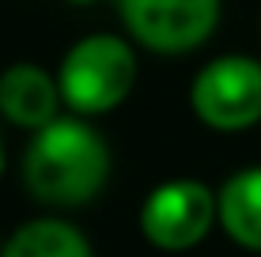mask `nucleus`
Segmentation results:
<instances>
[{"label": "nucleus", "instance_id": "nucleus-1", "mask_svg": "<svg viewBox=\"0 0 261 257\" xmlns=\"http://www.w3.org/2000/svg\"><path fill=\"white\" fill-rule=\"evenodd\" d=\"M23 182L38 205L84 208L110 182V148L84 118H53L23 152Z\"/></svg>", "mask_w": 261, "mask_h": 257}, {"label": "nucleus", "instance_id": "nucleus-2", "mask_svg": "<svg viewBox=\"0 0 261 257\" xmlns=\"http://www.w3.org/2000/svg\"><path fill=\"white\" fill-rule=\"evenodd\" d=\"M61 99L72 113H110L137 87V53L118 34H87L65 53L57 68Z\"/></svg>", "mask_w": 261, "mask_h": 257}, {"label": "nucleus", "instance_id": "nucleus-3", "mask_svg": "<svg viewBox=\"0 0 261 257\" xmlns=\"http://www.w3.org/2000/svg\"><path fill=\"white\" fill-rule=\"evenodd\" d=\"M140 235L163 253H186L201 246L208 231L220 223L216 193L197 178L159 182L140 205Z\"/></svg>", "mask_w": 261, "mask_h": 257}, {"label": "nucleus", "instance_id": "nucleus-4", "mask_svg": "<svg viewBox=\"0 0 261 257\" xmlns=\"http://www.w3.org/2000/svg\"><path fill=\"white\" fill-rule=\"evenodd\" d=\"M190 110L216 132H242L261 121V61L227 53L216 57L190 83Z\"/></svg>", "mask_w": 261, "mask_h": 257}, {"label": "nucleus", "instance_id": "nucleus-5", "mask_svg": "<svg viewBox=\"0 0 261 257\" xmlns=\"http://www.w3.org/2000/svg\"><path fill=\"white\" fill-rule=\"evenodd\" d=\"M118 12L137 46L178 57L208 42L220 23V0H118Z\"/></svg>", "mask_w": 261, "mask_h": 257}, {"label": "nucleus", "instance_id": "nucleus-6", "mask_svg": "<svg viewBox=\"0 0 261 257\" xmlns=\"http://www.w3.org/2000/svg\"><path fill=\"white\" fill-rule=\"evenodd\" d=\"M57 106H65L61 83L46 68L12 65V68L0 72V113H4L12 125L38 132L57 118Z\"/></svg>", "mask_w": 261, "mask_h": 257}, {"label": "nucleus", "instance_id": "nucleus-7", "mask_svg": "<svg viewBox=\"0 0 261 257\" xmlns=\"http://www.w3.org/2000/svg\"><path fill=\"white\" fill-rule=\"evenodd\" d=\"M220 227L235 246L261 253V166H242L216 189Z\"/></svg>", "mask_w": 261, "mask_h": 257}, {"label": "nucleus", "instance_id": "nucleus-8", "mask_svg": "<svg viewBox=\"0 0 261 257\" xmlns=\"http://www.w3.org/2000/svg\"><path fill=\"white\" fill-rule=\"evenodd\" d=\"M0 257H95L87 235L76 223L57 216L27 219L4 238V253Z\"/></svg>", "mask_w": 261, "mask_h": 257}, {"label": "nucleus", "instance_id": "nucleus-9", "mask_svg": "<svg viewBox=\"0 0 261 257\" xmlns=\"http://www.w3.org/2000/svg\"><path fill=\"white\" fill-rule=\"evenodd\" d=\"M65 4H80V8H84V4H95V0H65Z\"/></svg>", "mask_w": 261, "mask_h": 257}, {"label": "nucleus", "instance_id": "nucleus-10", "mask_svg": "<svg viewBox=\"0 0 261 257\" xmlns=\"http://www.w3.org/2000/svg\"><path fill=\"white\" fill-rule=\"evenodd\" d=\"M0 174H4V144H0Z\"/></svg>", "mask_w": 261, "mask_h": 257}, {"label": "nucleus", "instance_id": "nucleus-11", "mask_svg": "<svg viewBox=\"0 0 261 257\" xmlns=\"http://www.w3.org/2000/svg\"><path fill=\"white\" fill-rule=\"evenodd\" d=\"M0 253H4V238H0Z\"/></svg>", "mask_w": 261, "mask_h": 257}]
</instances>
